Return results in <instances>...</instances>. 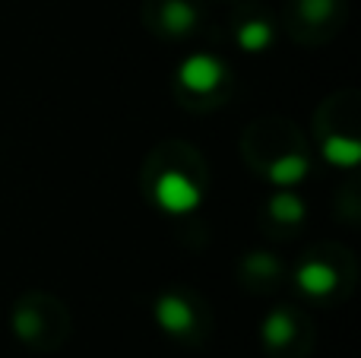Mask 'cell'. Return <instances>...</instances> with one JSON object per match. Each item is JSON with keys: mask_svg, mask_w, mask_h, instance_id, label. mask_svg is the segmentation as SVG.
I'll return each instance as SVG.
<instances>
[{"mask_svg": "<svg viewBox=\"0 0 361 358\" xmlns=\"http://www.w3.org/2000/svg\"><path fill=\"white\" fill-rule=\"evenodd\" d=\"M146 194L162 213L187 216L203 203L206 197V171L200 156L190 146H162L149 159V168L143 175Z\"/></svg>", "mask_w": 361, "mask_h": 358, "instance_id": "obj_1", "label": "cell"}, {"mask_svg": "<svg viewBox=\"0 0 361 358\" xmlns=\"http://www.w3.org/2000/svg\"><path fill=\"white\" fill-rule=\"evenodd\" d=\"M345 251H339L336 257V247H317L314 254H307L305 260L298 264L295 270V285L305 292L307 298L314 302H333V298H343V292L352 289V266Z\"/></svg>", "mask_w": 361, "mask_h": 358, "instance_id": "obj_3", "label": "cell"}, {"mask_svg": "<svg viewBox=\"0 0 361 358\" xmlns=\"http://www.w3.org/2000/svg\"><path fill=\"white\" fill-rule=\"evenodd\" d=\"M203 19L197 0H149L146 6V23L169 38H184L193 35Z\"/></svg>", "mask_w": 361, "mask_h": 358, "instance_id": "obj_8", "label": "cell"}, {"mask_svg": "<svg viewBox=\"0 0 361 358\" xmlns=\"http://www.w3.org/2000/svg\"><path fill=\"white\" fill-rule=\"evenodd\" d=\"M156 323L165 330V336L184 342V346H200L209 336V311L200 298H193L190 292H162L156 298Z\"/></svg>", "mask_w": 361, "mask_h": 358, "instance_id": "obj_4", "label": "cell"}, {"mask_svg": "<svg viewBox=\"0 0 361 358\" xmlns=\"http://www.w3.org/2000/svg\"><path fill=\"white\" fill-rule=\"evenodd\" d=\"M260 340L269 358H305L314 346V327L298 308L282 304L267 314L260 327Z\"/></svg>", "mask_w": 361, "mask_h": 358, "instance_id": "obj_6", "label": "cell"}, {"mask_svg": "<svg viewBox=\"0 0 361 358\" xmlns=\"http://www.w3.org/2000/svg\"><path fill=\"white\" fill-rule=\"evenodd\" d=\"M231 73L216 54H190L178 67V89L193 108H212L228 95Z\"/></svg>", "mask_w": 361, "mask_h": 358, "instance_id": "obj_5", "label": "cell"}, {"mask_svg": "<svg viewBox=\"0 0 361 358\" xmlns=\"http://www.w3.org/2000/svg\"><path fill=\"white\" fill-rule=\"evenodd\" d=\"M235 42L247 54H260V51H267L273 44V23L267 16H260V13L241 16L235 23Z\"/></svg>", "mask_w": 361, "mask_h": 358, "instance_id": "obj_11", "label": "cell"}, {"mask_svg": "<svg viewBox=\"0 0 361 358\" xmlns=\"http://www.w3.org/2000/svg\"><path fill=\"white\" fill-rule=\"evenodd\" d=\"M241 276L247 279L250 285H260L263 283V289H269V285H276V279L282 276V264L276 260V254L254 251V254H247V257H244Z\"/></svg>", "mask_w": 361, "mask_h": 358, "instance_id": "obj_12", "label": "cell"}, {"mask_svg": "<svg viewBox=\"0 0 361 358\" xmlns=\"http://www.w3.org/2000/svg\"><path fill=\"white\" fill-rule=\"evenodd\" d=\"M13 330L16 336L35 352H51L63 346L70 333V317L61 302L44 295H29L13 311Z\"/></svg>", "mask_w": 361, "mask_h": 358, "instance_id": "obj_2", "label": "cell"}, {"mask_svg": "<svg viewBox=\"0 0 361 358\" xmlns=\"http://www.w3.org/2000/svg\"><path fill=\"white\" fill-rule=\"evenodd\" d=\"M339 19H343V0H292V6H288L292 35L301 42L330 38Z\"/></svg>", "mask_w": 361, "mask_h": 358, "instance_id": "obj_7", "label": "cell"}, {"mask_svg": "<svg viewBox=\"0 0 361 358\" xmlns=\"http://www.w3.org/2000/svg\"><path fill=\"white\" fill-rule=\"evenodd\" d=\"M307 171H311V156H307L305 146H292V149L279 152V156H273L267 162V178L273 184H279V187L301 184L307 178Z\"/></svg>", "mask_w": 361, "mask_h": 358, "instance_id": "obj_9", "label": "cell"}, {"mask_svg": "<svg viewBox=\"0 0 361 358\" xmlns=\"http://www.w3.org/2000/svg\"><path fill=\"white\" fill-rule=\"evenodd\" d=\"M263 222H267V228H273V235H279L282 228L292 232V228H298L301 222H305V203H301L295 194L282 190V194H276L273 200L267 203Z\"/></svg>", "mask_w": 361, "mask_h": 358, "instance_id": "obj_10", "label": "cell"}]
</instances>
